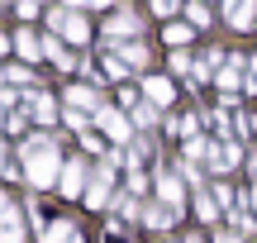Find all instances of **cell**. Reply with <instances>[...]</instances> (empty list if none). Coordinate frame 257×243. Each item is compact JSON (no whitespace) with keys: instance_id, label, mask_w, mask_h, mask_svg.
Wrapping results in <instances>:
<instances>
[{"instance_id":"6","label":"cell","mask_w":257,"mask_h":243,"mask_svg":"<svg viewBox=\"0 0 257 243\" xmlns=\"http://www.w3.org/2000/svg\"><path fill=\"white\" fill-rule=\"evenodd\" d=\"M29 114H34L38 124H53V114H57V105L48 100L43 91H34V95H29Z\"/></svg>"},{"instance_id":"5","label":"cell","mask_w":257,"mask_h":243,"mask_svg":"<svg viewBox=\"0 0 257 243\" xmlns=\"http://www.w3.org/2000/svg\"><path fill=\"white\" fill-rule=\"evenodd\" d=\"M43 243H81V229H76L72 219H57V224H48Z\"/></svg>"},{"instance_id":"10","label":"cell","mask_w":257,"mask_h":243,"mask_svg":"<svg viewBox=\"0 0 257 243\" xmlns=\"http://www.w3.org/2000/svg\"><path fill=\"white\" fill-rule=\"evenodd\" d=\"M172 215H176V210L167 205V210H148L143 219H148V224H153V229H167V224H172Z\"/></svg>"},{"instance_id":"11","label":"cell","mask_w":257,"mask_h":243,"mask_svg":"<svg viewBox=\"0 0 257 243\" xmlns=\"http://www.w3.org/2000/svg\"><path fill=\"white\" fill-rule=\"evenodd\" d=\"M214 210H219V205H214V196H205V191H200V196H195V215H200V219H214Z\"/></svg>"},{"instance_id":"18","label":"cell","mask_w":257,"mask_h":243,"mask_svg":"<svg viewBox=\"0 0 257 243\" xmlns=\"http://www.w3.org/2000/svg\"><path fill=\"white\" fill-rule=\"evenodd\" d=\"M91 5H110V0H91Z\"/></svg>"},{"instance_id":"2","label":"cell","mask_w":257,"mask_h":243,"mask_svg":"<svg viewBox=\"0 0 257 243\" xmlns=\"http://www.w3.org/2000/svg\"><path fill=\"white\" fill-rule=\"evenodd\" d=\"M86 177H91V167H86V162H67V167H62V181H57V191H62L67 200H76L81 191H91V186H86Z\"/></svg>"},{"instance_id":"1","label":"cell","mask_w":257,"mask_h":243,"mask_svg":"<svg viewBox=\"0 0 257 243\" xmlns=\"http://www.w3.org/2000/svg\"><path fill=\"white\" fill-rule=\"evenodd\" d=\"M24 177H29V186L34 191H48V186H57V181H62V167L67 162H57V153H53V139H29L24 143Z\"/></svg>"},{"instance_id":"7","label":"cell","mask_w":257,"mask_h":243,"mask_svg":"<svg viewBox=\"0 0 257 243\" xmlns=\"http://www.w3.org/2000/svg\"><path fill=\"white\" fill-rule=\"evenodd\" d=\"M67 105H72V110H76V105H81V110H105V105L95 100L91 86H72V91H67Z\"/></svg>"},{"instance_id":"17","label":"cell","mask_w":257,"mask_h":243,"mask_svg":"<svg viewBox=\"0 0 257 243\" xmlns=\"http://www.w3.org/2000/svg\"><path fill=\"white\" fill-rule=\"evenodd\" d=\"M214 243H238V238H233V234H219V238H214Z\"/></svg>"},{"instance_id":"9","label":"cell","mask_w":257,"mask_h":243,"mask_svg":"<svg viewBox=\"0 0 257 243\" xmlns=\"http://www.w3.org/2000/svg\"><path fill=\"white\" fill-rule=\"evenodd\" d=\"M157 191H162V200H167V205H181V181H176V177H157Z\"/></svg>"},{"instance_id":"4","label":"cell","mask_w":257,"mask_h":243,"mask_svg":"<svg viewBox=\"0 0 257 243\" xmlns=\"http://www.w3.org/2000/svg\"><path fill=\"white\" fill-rule=\"evenodd\" d=\"M0 219H5V243H24V224H19L15 200H0Z\"/></svg>"},{"instance_id":"16","label":"cell","mask_w":257,"mask_h":243,"mask_svg":"<svg viewBox=\"0 0 257 243\" xmlns=\"http://www.w3.org/2000/svg\"><path fill=\"white\" fill-rule=\"evenodd\" d=\"M124 62H134V67H138V62H143V48H138V43H128V48H124Z\"/></svg>"},{"instance_id":"19","label":"cell","mask_w":257,"mask_h":243,"mask_svg":"<svg viewBox=\"0 0 257 243\" xmlns=\"http://www.w3.org/2000/svg\"><path fill=\"white\" fill-rule=\"evenodd\" d=\"M252 210H257V191H252Z\"/></svg>"},{"instance_id":"15","label":"cell","mask_w":257,"mask_h":243,"mask_svg":"<svg viewBox=\"0 0 257 243\" xmlns=\"http://www.w3.org/2000/svg\"><path fill=\"white\" fill-rule=\"evenodd\" d=\"M186 15H191V24H210V15H205V5H191Z\"/></svg>"},{"instance_id":"14","label":"cell","mask_w":257,"mask_h":243,"mask_svg":"<svg viewBox=\"0 0 257 243\" xmlns=\"http://www.w3.org/2000/svg\"><path fill=\"white\" fill-rule=\"evenodd\" d=\"M167 38H172V43H186V38H191V29H186V24H172V29H167Z\"/></svg>"},{"instance_id":"13","label":"cell","mask_w":257,"mask_h":243,"mask_svg":"<svg viewBox=\"0 0 257 243\" xmlns=\"http://www.w3.org/2000/svg\"><path fill=\"white\" fill-rule=\"evenodd\" d=\"M15 43H19V53H24V57H29V62H34V57H38V43H34V38H29V34H19V38H15Z\"/></svg>"},{"instance_id":"3","label":"cell","mask_w":257,"mask_h":243,"mask_svg":"<svg viewBox=\"0 0 257 243\" xmlns=\"http://www.w3.org/2000/svg\"><path fill=\"white\" fill-rule=\"evenodd\" d=\"M95 124H100L114 143H128V134H134V129H128V119H124V114H114V110H95Z\"/></svg>"},{"instance_id":"12","label":"cell","mask_w":257,"mask_h":243,"mask_svg":"<svg viewBox=\"0 0 257 243\" xmlns=\"http://www.w3.org/2000/svg\"><path fill=\"white\" fill-rule=\"evenodd\" d=\"M110 34H138V24L128 15H119V19H110Z\"/></svg>"},{"instance_id":"8","label":"cell","mask_w":257,"mask_h":243,"mask_svg":"<svg viewBox=\"0 0 257 243\" xmlns=\"http://www.w3.org/2000/svg\"><path fill=\"white\" fill-rule=\"evenodd\" d=\"M143 91H148V100H153V105H167V100H172V81H167V76H153Z\"/></svg>"}]
</instances>
